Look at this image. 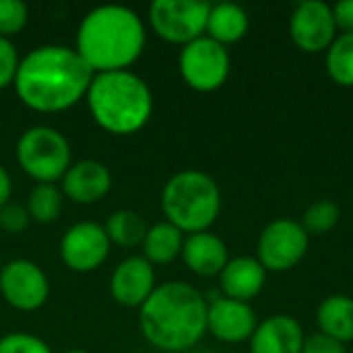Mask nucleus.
Here are the masks:
<instances>
[{
    "instance_id": "obj_11",
    "label": "nucleus",
    "mask_w": 353,
    "mask_h": 353,
    "mask_svg": "<svg viewBox=\"0 0 353 353\" xmlns=\"http://www.w3.org/2000/svg\"><path fill=\"white\" fill-rule=\"evenodd\" d=\"M112 242L103 225L95 221L74 223L60 240V259L74 273H91L110 256Z\"/></svg>"
},
{
    "instance_id": "obj_14",
    "label": "nucleus",
    "mask_w": 353,
    "mask_h": 353,
    "mask_svg": "<svg viewBox=\"0 0 353 353\" xmlns=\"http://www.w3.org/2000/svg\"><path fill=\"white\" fill-rule=\"evenodd\" d=\"M155 269L143 256L124 259L112 273L110 294L114 302L126 308H141L155 292Z\"/></svg>"
},
{
    "instance_id": "obj_23",
    "label": "nucleus",
    "mask_w": 353,
    "mask_h": 353,
    "mask_svg": "<svg viewBox=\"0 0 353 353\" xmlns=\"http://www.w3.org/2000/svg\"><path fill=\"white\" fill-rule=\"evenodd\" d=\"M327 72L339 87H353V33H339L327 50Z\"/></svg>"
},
{
    "instance_id": "obj_16",
    "label": "nucleus",
    "mask_w": 353,
    "mask_h": 353,
    "mask_svg": "<svg viewBox=\"0 0 353 353\" xmlns=\"http://www.w3.org/2000/svg\"><path fill=\"white\" fill-rule=\"evenodd\" d=\"M304 331L290 314H273L256 325L250 337V353H302Z\"/></svg>"
},
{
    "instance_id": "obj_26",
    "label": "nucleus",
    "mask_w": 353,
    "mask_h": 353,
    "mask_svg": "<svg viewBox=\"0 0 353 353\" xmlns=\"http://www.w3.org/2000/svg\"><path fill=\"white\" fill-rule=\"evenodd\" d=\"M29 21V8L21 0H0V37L19 35Z\"/></svg>"
},
{
    "instance_id": "obj_32",
    "label": "nucleus",
    "mask_w": 353,
    "mask_h": 353,
    "mask_svg": "<svg viewBox=\"0 0 353 353\" xmlns=\"http://www.w3.org/2000/svg\"><path fill=\"white\" fill-rule=\"evenodd\" d=\"M10 194H12V180L10 174L0 165V209L10 203Z\"/></svg>"
},
{
    "instance_id": "obj_29",
    "label": "nucleus",
    "mask_w": 353,
    "mask_h": 353,
    "mask_svg": "<svg viewBox=\"0 0 353 353\" xmlns=\"http://www.w3.org/2000/svg\"><path fill=\"white\" fill-rule=\"evenodd\" d=\"M29 223H31V217H29L27 207L17 205V203H6L0 209V228L6 234H23L29 228Z\"/></svg>"
},
{
    "instance_id": "obj_8",
    "label": "nucleus",
    "mask_w": 353,
    "mask_h": 353,
    "mask_svg": "<svg viewBox=\"0 0 353 353\" xmlns=\"http://www.w3.org/2000/svg\"><path fill=\"white\" fill-rule=\"evenodd\" d=\"M209 10L211 4L201 0H155L149 6V27L168 43L186 46L205 35Z\"/></svg>"
},
{
    "instance_id": "obj_10",
    "label": "nucleus",
    "mask_w": 353,
    "mask_h": 353,
    "mask_svg": "<svg viewBox=\"0 0 353 353\" xmlns=\"http://www.w3.org/2000/svg\"><path fill=\"white\" fill-rule=\"evenodd\" d=\"M0 294L14 310L33 312L48 302L50 281L37 263L14 259L0 267Z\"/></svg>"
},
{
    "instance_id": "obj_34",
    "label": "nucleus",
    "mask_w": 353,
    "mask_h": 353,
    "mask_svg": "<svg viewBox=\"0 0 353 353\" xmlns=\"http://www.w3.org/2000/svg\"><path fill=\"white\" fill-rule=\"evenodd\" d=\"M0 267H2V263H0Z\"/></svg>"
},
{
    "instance_id": "obj_19",
    "label": "nucleus",
    "mask_w": 353,
    "mask_h": 353,
    "mask_svg": "<svg viewBox=\"0 0 353 353\" xmlns=\"http://www.w3.org/2000/svg\"><path fill=\"white\" fill-rule=\"evenodd\" d=\"M248 27L250 21L242 6L234 2H219V4H211L205 35L221 46H230L240 41L248 33Z\"/></svg>"
},
{
    "instance_id": "obj_15",
    "label": "nucleus",
    "mask_w": 353,
    "mask_h": 353,
    "mask_svg": "<svg viewBox=\"0 0 353 353\" xmlns=\"http://www.w3.org/2000/svg\"><path fill=\"white\" fill-rule=\"evenodd\" d=\"M60 190L77 205L99 203L112 190V172L97 159H81L62 176Z\"/></svg>"
},
{
    "instance_id": "obj_20",
    "label": "nucleus",
    "mask_w": 353,
    "mask_h": 353,
    "mask_svg": "<svg viewBox=\"0 0 353 353\" xmlns=\"http://www.w3.org/2000/svg\"><path fill=\"white\" fill-rule=\"evenodd\" d=\"M316 323L323 335L339 341L352 343L353 341V298L345 294L329 296L321 302L316 310Z\"/></svg>"
},
{
    "instance_id": "obj_33",
    "label": "nucleus",
    "mask_w": 353,
    "mask_h": 353,
    "mask_svg": "<svg viewBox=\"0 0 353 353\" xmlns=\"http://www.w3.org/2000/svg\"><path fill=\"white\" fill-rule=\"evenodd\" d=\"M64 353H89V352H83V350H70V352H64Z\"/></svg>"
},
{
    "instance_id": "obj_17",
    "label": "nucleus",
    "mask_w": 353,
    "mask_h": 353,
    "mask_svg": "<svg viewBox=\"0 0 353 353\" xmlns=\"http://www.w3.org/2000/svg\"><path fill=\"white\" fill-rule=\"evenodd\" d=\"M182 261L186 269L199 277H219L230 261L225 242L211 232H199L184 238Z\"/></svg>"
},
{
    "instance_id": "obj_1",
    "label": "nucleus",
    "mask_w": 353,
    "mask_h": 353,
    "mask_svg": "<svg viewBox=\"0 0 353 353\" xmlns=\"http://www.w3.org/2000/svg\"><path fill=\"white\" fill-rule=\"evenodd\" d=\"M93 70L74 48L48 43L21 58L14 91L23 105L39 114H58L85 99Z\"/></svg>"
},
{
    "instance_id": "obj_6",
    "label": "nucleus",
    "mask_w": 353,
    "mask_h": 353,
    "mask_svg": "<svg viewBox=\"0 0 353 353\" xmlns=\"http://www.w3.org/2000/svg\"><path fill=\"white\" fill-rule=\"evenodd\" d=\"M17 161L37 184H54L60 182L72 165L70 145L60 130L37 124L21 134L17 143Z\"/></svg>"
},
{
    "instance_id": "obj_4",
    "label": "nucleus",
    "mask_w": 353,
    "mask_h": 353,
    "mask_svg": "<svg viewBox=\"0 0 353 353\" xmlns=\"http://www.w3.org/2000/svg\"><path fill=\"white\" fill-rule=\"evenodd\" d=\"M85 99L95 124L116 137L137 134L153 114L151 87L132 70L93 74Z\"/></svg>"
},
{
    "instance_id": "obj_25",
    "label": "nucleus",
    "mask_w": 353,
    "mask_h": 353,
    "mask_svg": "<svg viewBox=\"0 0 353 353\" xmlns=\"http://www.w3.org/2000/svg\"><path fill=\"white\" fill-rule=\"evenodd\" d=\"M341 219V209L333 201H316L312 203L300 219V225L308 236H325L337 228Z\"/></svg>"
},
{
    "instance_id": "obj_3",
    "label": "nucleus",
    "mask_w": 353,
    "mask_h": 353,
    "mask_svg": "<svg viewBox=\"0 0 353 353\" xmlns=\"http://www.w3.org/2000/svg\"><path fill=\"white\" fill-rule=\"evenodd\" d=\"M207 308L209 302L196 288L168 281L139 308L141 333L161 352H188L207 333Z\"/></svg>"
},
{
    "instance_id": "obj_24",
    "label": "nucleus",
    "mask_w": 353,
    "mask_h": 353,
    "mask_svg": "<svg viewBox=\"0 0 353 353\" xmlns=\"http://www.w3.org/2000/svg\"><path fill=\"white\" fill-rule=\"evenodd\" d=\"M64 194L56 184H35L27 196L29 217L37 223H54L62 213Z\"/></svg>"
},
{
    "instance_id": "obj_21",
    "label": "nucleus",
    "mask_w": 353,
    "mask_h": 353,
    "mask_svg": "<svg viewBox=\"0 0 353 353\" xmlns=\"http://www.w3.org/2000/svg\"><path fill=\"white\" fill-rule=\"evenodd\" d=\"M182 246H184V234L168 221H159L151 225L141 244L143 259H147L153 267L174 263L182 254Z\"/></svg>"
},
{
    "instance_id": "obj_7",
    "label": "nucleus",
    "mask_w": 353,
    "mask_h": 353,
    "mask_svg": "<svg viewBox=\"0 0 353 353\" xmlns=\"http://www.w3.org/2000/svg\"><path fill=\"white\" fill-rule=\"evenodd\" d=\"M178 68L190 89L199 93H213L225 85L232 70V58L225 46L203 35L182 46Z\"/></svg>"
},
{
    "instance_id": "obj_28",
    "label": "nucleus",
    "mask_w": 353,
    "mask_h": 353,
    "mask_svg": "<svg viewBox=\"0 0 353 353\" xmlns=\"http://www.w3.org/2000/svg\"><path fill=\"white\" fill-rule=\"evenodd\" d=\"M21 64V56L10 39L0 37V91L14 83L17 70Z\"/></svg>"
},
{
    "instance_id": "obj_30",
    "label": "nucleus",
    "mask_w": 353,
    "mask_h": 353,
    "mask_svg": "<svg viewBox=\"0 0 353 353\" xmlns=\"http://www.w3.org/2000/svg\"><path fill=\"white\" fill-rule=\"evenodd\" d=\"M302 353H345V347H343V343H339L323 333H316L312 337H306Z\"/></svg>"
},
{
    "instance_id": "obj_9",
    "label": "nucleus",
    "mask_w": 353,
    "mask_h": 353,
    "mask_svg": "<svg viewBox=\"0 0 353 353\" xmlns=\"http://www.w3.org/2000/svg\"><path fill=\"white\" fill-rule=\"evenodd\" d=\"M310 236L294 219H275L259 236L256 261L267 273H285L302 263L308 252Z\"/></svg>"
},
{
    "instance_id": "obj_5",
    "label": "nucleus",
    "mask_w": 353,
    "mask_h": 353,
    "mask_svg": "<svg viewBox=\"0 0 353 353\" xmlns=\"http://www.w3.org/2000/svg\"><path fill=\"white\" fill-rule=\"evenodd\" d=\"M161 211L165 221L182 234L209 232L221 213V190L209 174L182 170L165 182Z\"/></svg>"
},
{
    "instance_id": "obj_2",
    "label": "nucleus",
    "mask_w": 353,
    "mask_h": 353,
    "mask_svg": "<svg viewBox=\"0 0 353 353\" xmlns=\"http://www.w3.org/2000/svg\"><path fill=\"white\" fill-rule=\"evenodd\" d=\"M147 43V29L137 10L122 4H101L89 10L77 27L74 50L99 72L130 70Z\"/></svg>"
},
{
    "instance_id": "obj_13",
    "label": "nucleus",
    "mask_w": 353,
    "mask_h": 353,
    "mask_svg": "<svg viewBox=\"0 0 353 353\" xmlns=\"http://www.w3.org/2000/svg\"><path fill=\"white\" fill-rule=\"evenodd\" d=\"M256 314L250 304L225 296L213 298L207 308V331L223 343L250 341L256 329Z\"/></svg>"
},
{
    "instance_id": "obj_27",
    "label": "nucleus",
    "mask_w": 353,
    "mask_h": 353,
    "mask_svg": "<svg viewBox=\"0 0 353 353\" xmlns=\"http://www.w3.org/2000/svg\"><path fill=\"white\" fill-rule=\"evenodd\" d=\"M0 353H52L50 345L29 333H8L0 339Z\"/></svg>"
},
{
    "instance_id": "obj_18",
    "label": "nucleus",
    "mask_w": 353,
    "mask_h": 353,
    "mask_svg": "<svg viewBox=\"0 0 353 353\" xmlns=\"http://www.w3.org/2000/svg\"><path fill=\"white\" fill-rule=\"evenodd\" d=\"M267 283V271L256 261V256H236L230 259L219 273V288L225 298L238 302L254 300Z\"/></svg>"
},
{
    "instance_id": "obj_31",
    "label": "nucleus",
    "mask_w": 353,
    "mask_h": 353,
    "mask_svg": "<svg viewBox=\"0 0 353 353\" xmlns=\"http://www.w3.org/2000/svg\"><path fill=\"white\" fill-rule=\"evenodd\" d=\"M333 17L337 31L341 33H353V0H343L333 6Z\"/></svg>"
},
{
    "instance_id": "obj_22",
    "label": "nucleus",
    "mask_w": 353,
    "mask_h": 353,
    "mask_svg": "<svg viewBox=\"0 0 353 353\" xmlns=\"http://www.w3.org/2000/svg\"><path fill=\"white\" fill-rule=\"evenodd\" d=\"M103 230L112 244H116L120 248H134V246L143 244L149 228H147L145 219L141 217V213L130 211V209H120L108 217Z\"/></svg>"
},
{
    "instance_id": "obj_12",
    "label": "nucleus",
    "mask_w": 353,
    "mask_h": 353,
    "mask_svg": "<svg viewBox=\"0 0 353 353\" xmlns=\"http://www.w3.org/2000/svg\"><path fill=\"white\" fill-rule=\"evenodd\" d=\"M290 37L306 54L327 52L337 37L333 6L321 0L300 2L290 17Z\"/></svg>"
}]
</instances>
